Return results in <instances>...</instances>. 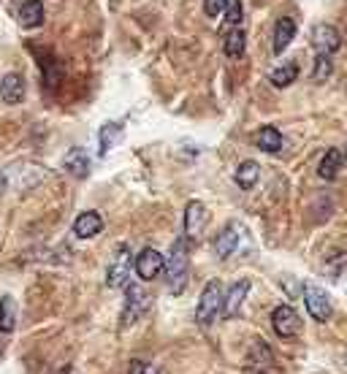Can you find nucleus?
I'll return each instance as SVG.
<instances>
[{"label": "nucleus", "mask_w": 347, "mask_h": 374, "mask_svg": "<svg viewBox=\"0 0 347 374\" xmlns=\"http://www.w3.org/2000/svg\"><path fill=\"white\" fill-rule=\"evenodd\" d=\"M71 231H74L76 239H93V236H98L103 231V217L98 212H84V215H79L74 220Z\"/></svg>", "instance_id": "4468645a"}, {"label": "nucleus", "mask_w": 347, "mask_h": 374, "mask_svg": "<svg viewBox=\"0 0 347 374\" xmlns=\"http://www.w3.org/2000/svg\"><path fill=\"white\" fill-rule=\"evenodd\" d=\"M225 22L233 27H239V22H242V0H225Z\"/></svg>", "instance_id": "bb28decb"}, {"label": "nucleus", "mask_w": 347, "mask_h": 374, "mask_svg": "<svg viewBox=\"0 0 347 374\" xmlns=\"http://www.w3.org/2000/svg\"><path fill=\"white\" fill-rule=\"evenodd\" d=\"M120 136H123V127L117 123H106L103 127L98 130V144H100V155H106V152L114 147V141H120Z\"/></svg>", "instance_id": "b1692460"}, {"label": "nucleus", "mask_w": 347, "mask_h": 374, "mask_svg": "<svg viewBox=\"0 0 347 374\" xmlns=\"http://www.w3.org/2000/svg\"><path fill=\"white\" fill-rule=\"evenodd\" d=\"M249 296V279H236L228 293L223 296V315L225 318H236L242 312V304Z\"/></svg>", "instance_id": "9d476101"}, {"label": "nucleus", "mask_w": 347, "mask_h": 374, "mask_svg": "<svg viewBox=\"0 0 347 374\" xmlns=\"http://www.w3.org/2000/svg\"><path fill=\"white\" fill-rule=\"evenodd\" d=\"M312 44H315L318 54H328L331 57L334 52L342 47V38H339V33L331 25H318L312 30Z\"/></svg>", "instance_id": "9b49d317"}, {"label": "nucleus", "mask_w": 347, "mask_h": 374, "mask_svg": "<svg viewBox=\"0 0 347 374\" xmlns=\"http://www.w3.org/2000/svg\"><path fill=\"white\" fill-rule=\"evenodd\" d=\"M17 325V306H14V299L11 296H3L0 299V331L3 334H11Z\"/></svg>", "instance_id": "5701e85b"}, {"label": "nucleus", "mask_w": 347, "mask_h": 374, "mask_svg": "<svg viewBox=\"0 0 347 374\" xmlns=\"http://www.w3.org/2000/svg\"><path fill=\"white\" fill-rule=\"evenodd\" d=\"M255 144H258V150L274 155V152L282 150V133H279L277 127H272V125H266V127H261V130H258Z\"/></svg>", "instance_id": "aec40b11"}, {"label": "nucleus", "mask_w": 347, "mask_h": 374, "mask_svg": "<svg viewBox=\"0 0 347 374\" xmlns=\"http://www.w3.org/2000/svg\"><path fill=\"white\" fill-rule=\"evenodd\" d=\"M331 68H334V65H331V57H328V54H318V57H315V65H312V81H315V84H323V81L331 76Z\"/></svg>", "instance_id": "a878e982"}, {"label": "nucleus", "mask_w": 347, "mask_h": 374, "mask_svg": "<svg viewBox=\"0 0 347 374\" xmlns=\"http://www.w3.org/2000/svg\"><path fill=\"white\" fill-rule=\"evenodd\" d=\"M245 44H247V33L242 30V27H233L231 33H228V38H225V54L228 57H242L245 54Z\"/></svg>", "instance_id": "4be33fe9"}, {"label": "nucleus", "mask_w": 347, "mask_h": 374, "mask_svg": "<svg viewBox=\"0 0 347 374\" xmlns=\"http://www.w3.org/2000/svg\"><path fill=\"white\" fill-rule=\"evenodd\" d=\"M130 374H147V364L144 361H130Z\"/></svg>", "instance_id": "c756f323"}, {"label": "nucleus", "mask_w": 347, "mask_h": 374, "mask_svg": "<svg viewBox=\"0 0 347 374\" xmlns=\"http://www.w3.org/2000/svg\"><path fill=\"white\" fill-rule=\"evenodd\" d=\"M203 8H206V17H217L225 8V0H203Z\"/></svg>", "instance_id": "c85d7f7f"}, {"label": "nucleus", "mask_w": 347, "mask_h": 374, "mask_svg": "<svg viewBox=\"0 0 347 374\" xmlns=\"http://www.w3.org/2000/svg\"><path fill=\"white\" fill-rule=\"evenodd\" d=\"M20 25L22 27L44 25V3H41V0H25V3L20 6Z\"/></svg>", "instance_id": "dca6fc26"}, {"label": "nucleus", "mask_w": 347, "mask_h": 374, "mask_svg": "<svg viewBox=\"0 0 347 374\" xmlns=\"http://www.w3.org/2000/svg\"><path fill=\"white\" fill-rule=\"evenodd\" d=\"M128 274H130V252H128V247H123L117 260L106 272V285L109 288H128Z\"/></svg>", "instance_id": "f8f14e48"}, {"label": "nucleus", "mask_w": 347, "mask_h": 374, "mask_svg": "<svg viewBox=\"0 0 347 374\" xmlns=\"http://www.w3.org/2000/svg\"><path fill=\"white\" fill-rule=\"evenodd\" d=\"M63 169H65L68 174L84 179V176L90 174V157H87V152H84V150H71L65 157H63Z\"/></svg>", "instance_id": "f3484780"}, {"label": "nucleus", "mask_w": 347, "mask_h": 374, "mask_svg": "<svg viewBox=\"0 0 347 374\" xmlns=\"http://www.w3.org/2000/svg\"><path fill=\"white\" fill-rule=\"evenodd\" d=\"M304 304H307V312L318 320V323H328L331 315H334V306H331V299L328 293L318 288V285H307L304 288Z\"/></svg>", "instance_id": "20e7f679"}, {"label": "nucleus", "mask_w": 347, "mask_h": 374, "mask_svg": "<svg viewBox=\"0 0 347 374\" xmlns=\"http://www.w3.org/2000/svg\"><path fill=\"white\" fill-rule=\"evenodd\" d=\"M133 266H136V274L149 282V279H155V276L166 269V258H163L155 247H144L139 255H136Z\"/></svg>", "instance_id": "39448f33"}, {"label": "nucleus", "mask_w": 347, "mask_h": 374, "mask_svg": "<svg viewBox=\"0 0 347 374\" xmlns=\"http://www.w3.org/2000/svg\"><path fill=\"white\" fill-rule=\"evenodd\" d=\"M233 179H236V185H239L242 190H249V187H255L258 179H261V166H258L255 160H245V163L236 169Z\"/></svg>", "instance_id": "412c9836"}, {"label": "nucleus", "mask_w": 347, "mask_h": 374, "mask_svg": "<svg viewBox=\"0 0 347 374\" xmlns=\"http://www.w3.org/2000/svg\"><path fill=\"white\" fill-rule=\"evenodd\" d=\"M25 98V79L20 74H6L0 79V100L8 106H17Z\"/></svg>", "instance_id": "ddd939ff"}, {"label": "nucleus", "mask_w": 347, "mask_h": 374, "mask_svg": "<svg viewBox=\"0 0 347 374\" xmlns=\"http://www.w3.org/2000/svg\"><path fill=\"white\" fill-rule=\"evenodd\" d=\"M342 160H345V155L339 150H328L325 155H323L321 166H318V174H321V179H325V182H331V179H337L339 176V171H342Z\"/></svg>", "instance_id": "a211bd4d"}, {"label": "nucleus", "mask_w": 347, "mask_h": 374, "mask_svg": "<svg viewBox=\"0 0 347 374\" xmlns=\"http://www.w3.org/2000/svg\"><path fill=\"white\" fill-rule=\"evenodd\" d=\"M298 312L291 306V304H279L277 309H274L272 315V325L274 331H277V336H282V339H288V336H293L298 331Z\"/></svg>", "instance_id": "0eeeda50"}, {"label": "nucleus", "mask_w": 347, "mask_h": 374, "mask_svg": "<svg viewBox=\"0 0 347 374\" xmlns=\"http://www.w3.org/2000/svg\"><path fill=\"white\" fill-rule=\"evenodd\" d=\"M41 68H44V74H47V84H49V87H57V81H60V65H57V60L47 57V60L41 63Z\"/></svg>", "instance_id": "cd10ccee"}, {"label": "nucleus", "mask_w": 347, "mask_h": 374, "mask_svg": "<svg viewBox=\"0 0 347 374\" xmlns=\"http://www.w3.org/2000/svg\"><path fill=\"white\" fill-rule=\"evenodd\" d=\"M206 228V206L201 201H190L185 206V217H182V231H185V242L196 244Z\"/></svg>", "instance_id": "7ed1b4c3"}, {"label": "nucleus", "mask_w": 347, "mask_h": 374, "mask_svg": "<svg viewBox=\"0 0 347 374\" xmlns=\"http://www.w3.org/2000/svg\"><path fill=\"white\" fill-rule=\"evenodd\" d=\"M166 272H169V290L179 296L187 285V249L185 242H174L171 252L166 258Z\"/></svg>", "instance_id": "f03ea898"}, {"label": "nucleus", "mask_w": 347, "mask_h": 374, "mask_svg": "<svg viewBox=\"0 0 347 374\" xmlns=\"http://www.w3.org/2000/svg\"><path fill=\"white\" fill-rule=\"evenodd\" d=\"M277 364H274V355L272 350L266 348L263 342H255L252 348H249V355H247V369L252 374H277L274 369Z\"/></svg>", "instance_id": "1a4fd4ad"}, {"label": "nucleus", "mask_w": 347, "mask_h": 374, "mask_svg": "<svg viewBox=\"0 0 347 374\" xmlns=\"http://www.w3.org/2000/svg\"><path fill=\"white\" fill-rule=\"evenodd\" d=\"M298 76V65L296 63H285V65H279V68H274L269 79H272L274 87H288V84H293Z\"/></svg>", "instance_id": "393cba45"}, {"label": "nucleus", "mask_w": 347, "mask_h": 374, "mask_svg": "<svg viewBox=\"0 0 347 374\" xmlns=\"http://www.w3.org/2000/svg\"><path fill=\"white\" fill-rule=\"evenodd\" d=\"M236 247H239V231L233 225H228L215 239V252H217V258H231L236 252Z\"/></svg>", "instance_id": "6ab92c4d"}, {"label": "nucleus", "mask_w": 347, "mask_h": 374, "mask_svg": "<svg viewBox=\"0 0 347 374\" xmlns=\"http://www.w3.org/2000/svg\"><path fill=\"white\" fill-rule=\"evenodd\" d=\"M147 293H141V288L139 285H128V290H125V309H123V325L136 323V318H141V312L147 309Z\"/></svg>", "instance_id": "423d86ee"}, {"label": "nucleus", "mask_w": 347, "mask_h": 374, "mask_svg": "<svg viewBox=\"0 0 347 374\" xmlns=\"http://www.w3.org/2000/svg\"><path fill=\"white\" fill-rule=\"evenodd\" d=\"M293 36H296V22L291 17H279L277 25H274V44H272L274 54H282V52L288 49L291 41H293Z\"/></svg>", "instance_id": "2eb2a0df"}, {"label": "nucleus", "mask_w": 347, "mask_h": 374, "mask_svg": "<svg viewBox=\"0 0 347 374\" xmlns=\"http://www.w3.org/2000/svg\"><path fill=\"white\" fill-rule=\"evenodd\" d=\"M223 285L217 282V279H212L206 288H203V293H201L199 299V306H196V323L201 328H209V325L215 323V318H217V312L223 309Z\"/></svg>", "instance_id": "f257e3e1"}, {"label": "nucleus", "mask_w": 347, "mask_h": 374, "mask_svg": "<svg viewBox=\"0 0 347 374\" xmlns=\"http://www.w3.org/2000/svg\"><path fill=\"white\" fill-rule=\"evenodd\" d=\"M345 155H347V144H345Z\"/></svg>", "instance_id": "7c9ffc66"}, {"label": "nucleus", "mask_w": 347, "mask_h": 374, "mask_svg": "<svg viewBox=\"0 0 347 374\" xmlns=\"http://www.w3.org/2000/svg\"><path fill=\"white\" fill-rule=\"evenodd\" d=\"M47 174V169H41V166H36V163H25V171H20V163L17 166H11V169H6V176L11 179H20L17 185H14V190H20V193H27L30 187H36L41 179Z\"/></svg>", "instance_id": "6e6552de"}]
</instances>
